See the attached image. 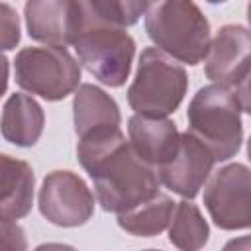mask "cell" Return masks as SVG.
<instances>
[{
	"label": "cell",
	"mask_w": 251,
	"mask_h": 251,
	"mask_svg": "<svg viewBox=\"0 0 251 251\" xmlns=\"http://www.w3.org/2000/svg\"><path fill=\"white\" fill-rule=\"evenodd\" d=\"M76 157L94 182L102 210L122 214L155 196L161 178L126 139L122 129L78 139Z\"/></svg>",
	"instance_id": "1"
},
{
	"label": "cell",
	"mask_w": 251,
	"mask_h": 251,
	"mask_svg": "<svg viewBox=\"0 0 251 251\" xmlns=\"http://www.w3.org/2000/svg\"><path fill=\"white\" fill-rule=\"evenodd\" d=\"M149 39L173 59L198 65L210 49V24L194 0H149L145 12Z\"/></svg>",
	"instance_id": "2"
},
{
	"label": "cell",
	"mask_w": 251,
	"mask_h": 251,
	"mask_svg": "<svg viewBox=\"0 0 251 251\" xmlns=\"http://www.w3.org/2000/svg\"><path fill=\"white\" fill-rule=\"evenodd\" d=\"M188 131L200 139L216 161L233 157L243 141L241 104L237 94L224 84L202 86L188 104Z\"/></svg>",
	"instance_id": "3"
},
{
	"label": "cell",
	"mask_w": 251,
	"mask_h": 251,
	"mask_svg": "<svg viewBox=\"0 0 251 251\" xmlns=\"http://www.w3.org/2000/svg\"><path fill=\"white\" fill-rule=\"evenodd\" d=\"M186 88L184 67L159 47H147L139 55L133 82L127 88V104L135 114L165 118L180 106Z\"/></svg>",
	"instance_id": "4"
},
{
	"label": "cell",
	"mask_w": 251,
	"mask_h": 251,
	"mask_svg": "<svg viewBox=\"0 0 251 251\" xmlns=\"http://www.w3.org/2000/svg\"><path fill=\"white\" fill-rule=\"evenodd\" d=\"M73 45L78 63L102 84L118 88L127 80L135 55V41L124 27L84 22Z\"/></svg>",
	"instance_id": "5"
},
{
	"label": "cell",
	"mask_w": 251,
	"mask_h": 251,
	"mask_svg": "<svg viewBox=\"0 0 251 251\" xmlns=\"http://www.w3.org/2000/svg\"><path fill=\"white\" fill-rule=\"evenodd\" d=\"M16 82L45 100L67 98L80 80V65L63 45L24 47L14 59Z\"/></svg>",
	"instance_id": "6"
},
{
	"label": "cell",
	"mask_w": 251,
	"mask_h": 251,
	"mask_svg": "<svg viewBox=\"0 0 251 251\" xmlns=\"http://www.w3.org/2000/svg\"><path fill=\"white\" fill-rule=\"evenodd\" d=\"M204 206L222 229L251 227V171L241 163L216 171L204 188Z\"/></svg>",
	"instance_id": "7"
},
{
	"label": "cell",
	"mask_w": 251,
	"mask_h": 251,
	"mask_svg": "<svg viewBox=\"0 0 251 251\" xmlns=\"http://www.w3.org/2000/svg\"><path fill=\"white\" fill-rule=\"evenodd\" d=\"M39 212L59 227L84 226L94 214V196L78 175L53 171L41 182Z\"/></svg>",
	"instance_id": "8"
},
{
	"label": "cell",
	"mask_w": 251,
	"mask_h": 251,
	"mask_svg": "<svg viewBox=\"0 0 251 251\" xmlns=\"http://www.w3.org/2000/svg\"><path fill=\"white\" fill-rule=\"evenodd\" d=\"M24 14L29 37L47 45L75 43L86 22L80 0H25Z\"/></svg>",
	"instance_id": "9"
},
{
	"label": "cell",
	"mask_w": 251,
	"mask_h": 251,
	"mask_svg": "<svg viewBox=\"0 0 251 251\" xmlns=\"http://www.w3.org/2000/svg\"><path fill=\"white\" fill-rule=\"evenodd\" d=\"M251 69V31L243 25H224L210 41L206 55V76L229 88H235Z\"/></svg>",
	"instance_id": "10"
},
{
	"label": "cell",
	"mask_w": 251,
	"mask_h": 251,
	"mask_svg": "<svg viewBox=\"0 0 251 251\" xmlns=\"http://www.w3.org/2000/svg\"><path fill=\"white\" fill-rule=\"evenodd\" d=\"M216 159L210 149L196 139L188 129L180 133V145L176 155L157 169L161 184L182 198H194L208 180Z\"/></svg>",
	"instance_id": "11"
},
{
	"label": "cell",
	"mask_w": 251,
	"mask_h": 251,
	"mask_svg": "<svg viewBox=\"0 0 251 251\" xmlns=\"http://www.w3.org/2000/svg\"><path fill=\"white\" fill-rule=\"evenodd\" d=\"M127 133L133 151L155 169L169 163L180 145V133L167 118L135 114L127 122Z\"/></svg>",
	"instance_id": "12"
},
{
	"label": "cell",
	"mask_w": 251,
	"mask_h": 251,
	"mask_svg": "<svg viewBox=\"0 0 251 251\" xmlns=\"http://www.w3.org/2000/svg\"><path fill=\"white\" fill-rule=\"evenodd\" d=\"M75 133L78 139L120 129L122 116L116 100L94 84H82L73 100Z\"/></svg>",
	"instance_id": "13"
},
{
	"label": "cell",
	"mask_w": 251,
	"mask_h": 251,
	"mask_svg": "<svg viewBox=\"0 0 251 251\" xmlns=\"http://www.w3.org/2000/svg\"><path fill=\"white\" fill-rule=\"evenodd\" d=\"M33 171L10 155H0V218L20 220L29 214L33 204Z\"/></svg>",
	"instance_id": "14"
},
{
	"label": "cell",
	"mask_w": 251,
	"mask_h": 251,
	"mask_svg": "<svg viewBox=\"0 0 251 251\" xmlns=\"http://www.w3.org/2000/svg\"><path fill=\"white\" fill-rule=\"evenodd\" d=\"M43 108L27 94H12L2 108V137L18 147H31L43 133Z\"/></svg>",
	"instance_id": "15"
},
{
	"label": "cell",
	"mask_w": 251,
	"mask_h": 251,
	"mask_svg": "<svg viewBox=\"0 0 251 251\" xmlns=\"http://www.w3.org/2000/svg\"><path fill=\"white\" fill-rule=\"evenodd\" d=\"M175 208L176 202L171 196L157 192L141 204L118 214V226L131 235L153 237L159 235L167 226H171Z\"/></svg>",
	"instance_id": "16"
},
{
	"label": "cell",
	"mask_w": 251,
	"mask_h": 251,
	"mask_svg": "<svg viewBox=\"0 0 251 251\" xmlns=\"http://www.w3.org/2000/svg\"><path fill=\"white\" fill-rule=\"evenodd\" d=\"M210 227L198 210L196 204L182 200L176 202L171 226H169V241L178 249H200L208 243Z\"/></svg>",
	"instance_id": "17"
},
{
	"label": "cell",
	"mask_w": 251,
	"mask_h": 251,
	"mask_svg": "<svg viewBox=\"0 0 251 251\" xmlns=\"http://www.w3.org/2000/svg\"><path fill=\"white\" fill-rule=\"evenodd\" d=\"M80 2L84 6L86 22L124 27V29L137 24L149 6V0H80Z\"/></svg>",
	"instance_id": "18"
},
{
	"label": "cell",
	"mask_w": 251,
	"mask_h": 251,
	"mask_svg": "<svg viewBox=\"0 0 251 251\" xmlns=\"http://www.w3.org/2000/svg\"><path fill=\"white\" fill-rule=\"evenodd\" d=\"M0 12H2V49L10 51L20 41V20L14 8H10L6 2H2Z\"/></svg>",
	"instance_id": "19"
},
{
	"label": "cell",
	"mask_w": 251,
	"mask_h": 251,
	"mask_svg": "<svg viewBox=\"0 0 251 251\" xmlns=\"http://www.w3.org/2000/svg\"><path fill=\"white\" fill-rule=\"evenodd\" d=\"M2 249H25V237L16 220H2Z\"/></svg>",
	"instance_id": "20"
},
{
	"label": "cell",
	"mask_w": 251,
	"mask_h": 251,
	"mask_svg": "<svg viewBox=\"0 0 251 251\" xmlns=\"http://www.w3.org/2000/svg\"><path fill=\"white\" fill-rule=\"evenodd\" d=\"M235 88H237L235 94H237V98H239L241 110L251 116V69L247 71V75L243 76V80H241Z\"/></svg>",
	"instance_id": "21"
},
{
	"label": "cell",
	"mask_w": 251,
	"mask_h": 251,
	"mask_svg": "<svg viewBox=\"0 0 251 251\" xmlns=\"http://www.w3.org/2000/svg\"><path fill=\"white\" fill-rule=\"evenodd\" d=\"M241 249V247H251V237L247 235V237H241V239H233V241H229V243H226V249Z\"/></svg>",
	"instance_id": "22"
},
{
	"label": "cell",
	"mask_w": 251,
	"mask_h": 251,
	"mask_svg": "<svg viewBox=\"0 0 251 251\" xmlns=\"http://www.w3.org/2000/svg\"><path fill=\"white\" fill-rule=\"evenodd\" d=\"M247 22H249V25H251V2H249V6H247Z\"/></svg>",
	"instance_id": "23"
},
{
	"label": "cell",
	"mask_w": 251,
	"mask_h": 251,
	"mask_svg": "<svg viewBox=\"0 0 251 251\" xmlns=\"http://www.w3.org/2000/svg\"><path fill=\"white\" fill-rule=\"evenodd\" d=\"M247 155H249V161H251V137H249V141H247Z\"/></svg>",
	"instance_id": "24"
},
{
	"label": "cell",
	"mask_w": 251,
	"mask_h": 251,
	"mask_svg": "<svg viewBox=\"0 0 251 251\" xmlns=\"http://www.w3.org/2000/svg\"><path fill=\"white\" fill-rule=\"evenodd\" d=\"M210 4H220V2H226V0H208Z\"/></svg>",
	"instance_id": "25"
}]
</instances>
